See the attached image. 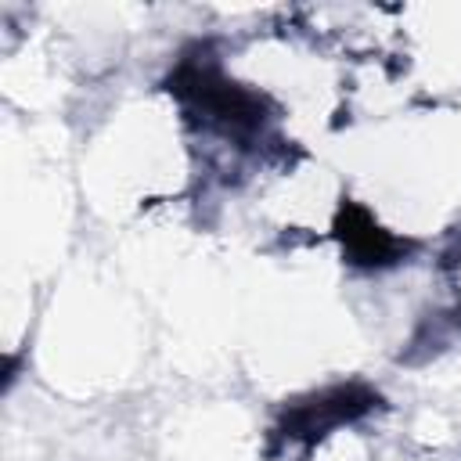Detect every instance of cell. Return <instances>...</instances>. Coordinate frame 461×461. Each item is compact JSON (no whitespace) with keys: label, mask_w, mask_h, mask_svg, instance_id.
<instances>
[{"label":"cell","mask_w":461,"mask_h":461,"mask_svg":"<svg viewBox=\"0 0 461 461\" xmlns=\"http://www.w3.org/2000/svg\"><path fill=\"white\" fill-rule=\"evenodd\" d=\"M166 86L227 137H252L267 122V101L209 61H180Z\"/></svg>","instance_id":"cell-1"},{"label":"cell","mask_w":461,"mask_h":461,"mask_svg":"<svg viewBox=\"0 0 461 461\" xmlns=\"http://www.w3.org/2000/svg\"><path fill=\"white\" fill-rule=\"evenodd\" d=\"M378 403H382V396H378L371 385H360V382L328 385V389H321V393H310V396L292 400V403L281 411L274 432H277L281 439H295V443L313 447V443L324 439L331 429L349 425V421H360V418L371 414Z\"/></svg>","instance_id":"cell-2"},{"label":"cell","mask_w":461,"mask_h":461,"mask_svg":"<svg viewBox=\"0 0 461 461\" xmlns=\"http://www.w3.org/2000/svg\"><path fill=\"white\" fill-rule=\"evenodd\" d=\"M335 238L342 245V256L353 267H364V270L393 267L414 249L411 238H400V234L385 230L371 216V209H364L360 202H349V198H342V205L335 212Z\"/></svg>","instance_id":"cell-3"}]
</instances>
